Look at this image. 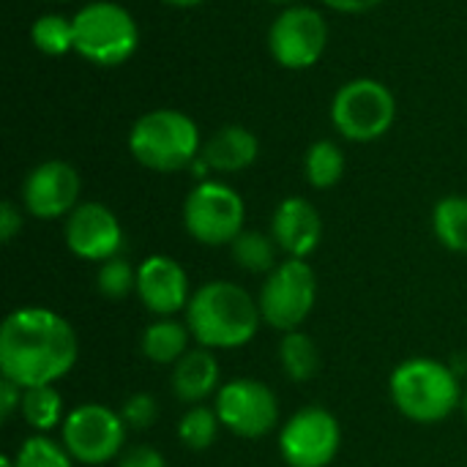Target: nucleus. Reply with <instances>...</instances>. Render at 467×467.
I'll use <instances>...</instances> for the list:
<instances>
[{
    "instance_id": "obj_5",
    "label": "nucleus",
    "mask_w": 467,
    "mask_h": 467,
    "mask_svg": "<svg viewBox=\"0 0 467 467\" xmlns=\"http://www.w3.org/2000/svg\"><path fill=\"white\" fill-rule=\"evenodd\" d=\"M74 52L93 66H123L140 47V27L129 8L112 0H93L74 16Z\"/></svg>"
},
{
    "instance_id": "obj_17",
    "label": "nucleus",
    "mask_w": 467,
    "mask_h": 467,
    "mask_svg": "<svg viewBox=\"0 0 467 467\" xmlns=\"http://www.w3.org/2000/svg\"><path fill=\"white\" fill-rule=\"evenodd\" d=\"M260 156V140L246 126L230 123L211 134L200 150V161L211 172H241L249 170Z\"/></svg>"
},
{
    "instance_id": "obj_22",
    "label": "nucleus",
    "mask_w": 467,
    "mask_h": 467,
    "mask_svg": "<svg viewBox=\"0 0 467 467\" xmlns=\"http://www.w3.org/2000/svg\"><path fill=\"white\" fill-rule=\"evenodd\" d=\"M19 413L27 421V427L36 430L38 435H47L49 430L60 427L63 419H66V413H63V397H60V391L55 386L25 389Z\"/></svg>"
},
{
    "instance_id": "obj_29",
    "label": "nucleus",
    "mask_w": 467,
    "mask_h": 467,
    "mask_svg": "<svg viewBox=\"0 0 467 467\" xmlns=\"http://www.w3.org/2000/svg\"><path fill=\"white\" fill-rule=\"evenodd\" d=\"M120 413V419H123V424L129 427V430H137V432H142V430H148V427H153V421H156V416H159V405H156V400L150 397V394H131V397H126L123 400V408L118 410Z\"/></svg>"
},
{
    "instance_id": "obj_36",
    "label": "nucleus",
    "mask_w": 467,
    "mask_h": 467,
    "mask_svg": "<svg viewBox=\"0 0 467 467\" xmlns=\"http://www.w3.org/2000/svg\"><path fill=\"white\" fill-rule=\"evenodd\" d=\"M0 467H16L14 465V457H3V460H0Z\"/></svg>"
},
{
    "instance_id": "obj_28",
    "label": "nucleus",
    "mask_w": 467,
    "mask_h": 467,
    "mask_svg": "<svg viewBox=\"0 0 467 467\" xmlns=\"http://www.w3.org/2000/svg\"><path fill=\"white\" fill-rule=\"evenodd\" d=\"M96 287L104 298L123 301L129 293H137V268L123 257H112L99 265Z\"/></svg>"
},
{
    "instance_id": "obj_10",
    "label": "nucleus",
    "mask_w": 467,
    "mask_h": 467,
    "mask_svg": "<svg viewBox=\"0 0 467 467\" xmlns=\"http://www.w3.org/2000/svg\"><path fill=\"white\" fill-rule=\"evenodd\" d=\"M328 49V22L312 5H290L276 14L268 30V52L287 71H304L320 63Z\"/></svg>"
},
{
    "instance_id": "obj_38",
    "label": "nucleus",
    "mask_w": 467,
    "mask_h": 467,
    "mask_svg": "<svg viewBox=\"0 0 467 467\" xmlns=\"http://www.w3.org/2000/svg\"><path fill=\"white\" fill-rule=\"evenodd\" d=\"M55 3H66V0H55Z\"/></svg>"
},
{
    "instance_id": "obj_12",
    "label": "nucleus",
    "mask_w": 467,
    "mask_h": 467,
    "mask_svg": "<svg viewBox=\"0 0 467 467\" xmlns=\"http://www.w3.org/2000/svg\"><path fill=\"white\" fill-rule=\"evenodd\" d=\"M342 446V427L323 408L293 413L279 432V454L290 467H328Z\"/></svg>"
},
{
    "instance_id": "obj_37",
    "label": "nucleus",
    "mask_w": 467,
    "mask_h": 467,
    "mask_svg": "<svg viewBox=\"0 0 467 467\" xmlns=\"http://www.w3.org/2000/svg\"><path fill=\"white\" fill-rule=\"evenodd\" d=\"M462 410H465V419H467V394L462 397Z\"/></svg>"
},
{
    "instance_id": "obj_23",
    "label": "nucleus",
    "mask_w": 467,
    "mask_h": 467,
    "mask_svg": "<svg viewBox=\"0 0 467 467\" xmlns=\"http://www.w3.org/2000/svg\"><path fill=\"white\" fill-rule=\"evenodd\" d=\"M348 167L345 150L331 140H317L304 156V175L315 189H331L342 181Z\"/></svg>"
},
{
    "instance_id": "obj_13",
    "label": "nucleus",
    "mask_w": 467,
    "mask_h": 467,
    "mask_svg": "<svg viewBox=\"0 0 467 467\" xmlns=\"http://www.w3.org/2000/svg\"><path fill=\"white\" fill-rule=\"evenodd\" d=\"M79 172L60 159L36 164L22 183V205L36 219H66L79 205Z\"/></svg>"
},
{
    "instance_id": "obj_9",
    "label": "nucleus",
    "mask_w": 467,
    "mask_h": 467,
    "mask_svg": "<svg viewBox=\"0 0 467 467\" xmlns=\"http://www.w3.org/2000/svg\"><path fill=\"white\" fill-rule=\"evenodd\" d=\"M129 427L118 410L88 402L66 413L60 424V443L82 465H107L123 451Z\"/></svg>"
},
{
    "instance_id": "obj_35",
    "label": "nucleus",
    "mask_w": 467,
    "mask_h": 467,
    "mask_svg": "<svg viewBox=\"0 0 467 467\" xmlns=\"http://www.w3.org/2000/svg\"><path fill=\"white\" fill-rule=\"evenodd\" d=\"M268 3H274V5H282V8H290V5H298L301 0H268Z\"/></svg>"
},
{
    "instance_id": "obj_34",
    "label": "nucleus",
    "mask_w": 467,
    "mask_h": 467,
    "mask_svg": "<svg viewBox=\"0 0 467 467\" xmlns=\"http://www.w3.org/2000/svg\"><path fill=\"white\" fill-rule=\"evenodd\" d=\"M164 3L178 5V8H192V5H200V3H205V0H164Z\"/></svg>"
},
{
    "instance_id": "obj_8",
    "label": "nucleus",
    "mask_w": 467,
    "mask_h": 467,
    "mask_svg": "<svg viewBox=\"0 0 467 467\" xmlns=\"http://www.w3.org/2000/svg\"><path fill=\"white\" fill-rule=\"evenodd\" d=\"M244 197L219 181H200L183 202V227L205 246H230L244 233Z\"/></svg>"
},
{
    "instance_id": "obj_26",
    "label": "nucleus",
    "mask_w": 467,
    "mask_h": 467,
    "mask_svg": "<svg viewBox=\"0 0 467 467\" xmlns=\"http://www.w3.org/2000/svg\"><path fill=\"white\" fill-rule=\"evenodd\" d=\"M219 427H222V421H219L216 408L192 405L178 424V438L192 451H208L219 435Z\"/></svg>"
},
{
    "instance_id": "obj_27",
    "label": "nucleus",
    "mask_w": 467,
    "mask_h": 467,
    "mask_svg": "<svg viewBox=\"0 0 467 467\" xmlns=\"http://www.w3.org/2000/svg\"><path fill=\"white\" fill-rule=\"evenodd\" d=\"M16 467H74V457L66 451L63 443H55L47 435H33L27 438L16 454H14Z\"/></svg>"
},
{
    "instance_id": "obj_7",
    "label": "nucleus",
    "mask_w": 467,
    "mask_h": 467,
    "mask_svg": "<svg viewBox=\"0 0 467 467\" xmlns=\"http://www.w3.org/2000/svg\"><path fill=\"white\" fill-rule=\"evenodd\" d=\"M315 301H317L315 271L306 260H296V257L282 260L265 276L263 290L257 296L263 323H268L282 334L298 331L312 315Z\"/></svg>"
},
{
    "instance_id": "obj_15",
    "label": "nucleus",
    "mask_w": 467,
    "mask_h": 467,
    "mask_svg": "<svg viewBox=\"0 0 467 467\" xmlns=\"http://www.w3.org/2000/svg\"><path fill=\"white\" fill-rule=\"evenodd\" d=\"M137 296L142 306L156 317H172L186 312L192 301V287L183 265L167 254L145 257L137 265Z\"/></svg>"
},
{
    "instance_id": "obj_6",
    "label": "nucleus",
    "mask_w": 467,
    "mask_h": 467,
    "mask_svg": "<svg viewBox=\"0 0 467 467\" xmlns=\"http://www.w3.org/2000/svg\"><path fill=\"white\" fill-rule=\"evenodd\" d=\"M331 120L350 142H375L397 120V99L389 85L372 77L345 82L331 101Z\"/></svg>"
},
{
    "instance_id": "obj_14",
    "label": "nucleus",
    "mask_w": 467,
    "mask_h": 467,
    "mask_svg": "<svg viewBox=\"0 0 467 467\" xmlns=\"http://www.w3.org/2000/svg\"><path fill=\"white\" fill-rule=\"evenodd\" d=\"M63 238L74 257L99 265L120 257L123 249V227L118 216L101 202H79L66 216Z\"/></svg>"
},
{
    "instance_id": "obj_33",
    "label": "nucleus",
    "mask_w": 467,
    "mask_h": 467,
    "mask_svg": "<svg viewBox=\"0 0 467 467\" xmlns=\"http://www.w3.org/2000/svg\"><path fill=\"white\" fill-rule=\"evenodd\" d=\"M320 3L334 11H342V14H364V11L380 5L383 0H320Z\"/></svg>"
},
{
    "instance_id": "obj_11",
    "label": "nucleus",
    "mask_w": 467,
    "mask_h": 467,
    "mask_svg": "<svg viewBox=\"0 0 467 467\" xmlns=\"http://www.w3.org/2000/svg\"><path fill=\"white\" fill-rule=\"evenodd\" d=\"M216 413L227 432L254 441L268 435L279 424V400L276 394L254 380V378H235L227 380L216 394Z\"/></svg>"
},
{
    "instance_id": "obj_20",
    "label": "nucleus",
    "mask_w": 467,
    "mask_h": 467,
    "mask_svg": "<svg viewBox=\"0 0 467 467\" xmlns=\"http://www.w3.org/2000/svg\"><path fill=\"white\" fill-rule=\"evenodd\" d=\"M432 230L438 241L457 254H467V197L449 194L432 208Z\"/></svg>"
},
{
    "instance_id": "obj_30",
    "label": "nucleus",
    "mask_w": 467,
    "mask_h": 467,
    "mask_svg": "<svg viewBox=\"0 0 467 467\" xmlns=\"http://www.w3.org/2000/svg\"><path fill=\"white\" fill-rule=\"evenodd\" d=\"M22 394H25V389L19 383H14L11 378L0 380V419L3 421H8L22 408Z\"/></svg>"
},
{
    "instance_id": "obj_25",
    "label": "nucleus",
    "mask_w": 467,
    "mask_h": 467,
    "mask_svg": "<svg viewBox=\"0 0 467 467\" xmlns=\"http://www.w3.org/2000/svg\"><path fill=\"white\" fill-rule=\"evenodd\" d=\"M30 41L41 55L49 57L74 52V19L63 14H41L30 27Z\"/></svg>"
},
{
    "instance_id": "obj_32",
    "label": "nucleus",
    "mask_w": 467,
    "mask_h": 467,
    "mask_svg": "<svg viewBox=\"0 0 467 467\" xmlns=\"http://www.w3.org/2000/svg\"><path fill=\"white\" fill-rule=\"evenodd\" d=\"M19 233H22V211L11 200H5L0 205V238L3 244H11Z\"/></svg>"
},
{
    "instance_id": "obj_1",
    "label": "nucleus",
    "mask_w": 467,
    "mask_h": 467,
    "mask_svg": "<svg viewBox=\"0 0 467 467\" xmlns=\"http://www.w3.org/2000/svg\"><path fill=\"white\" fill-rule=\"evenodd\" d=\"M79 356V342L66 317L44 306L14 309L0 326V372L22 389L55 386Z\"/></svg>"
},
{
    "instance_id": "obj_18",
    "label": "nucleus",
    "mask_w": 467,
    "mask_h": 467,
    "mask_svg": "<svg viewBox=\"0 0 467 467\" xmlns=\"http://www.w3.org/2000/svg\"><path fill=\"white\" fill-rule=\"evenodd\" d=\"M219 380H222V367H219L216 356L208 348H197V350H189L172 367L170 386H172V394L192 408V405H202L205 400L216 397L222 389Z\"/></svg>"
},
{
    "instance_id": "obj_21",
    "label": "nucleus",
    "mask_w": 467,
    "mask_h": 467,
    "mask_svg": "<svg viewBox=\"0 0 467 467\" xmlns=\"http://www.w3.org/2000/svg\"><path fill=\"white\" fill-rule=\"evenodd\" d=\"M230 254H233V263L249 274H271L279 260V246L274 241V235H265V233H257V230H244L233 244H230Z\"/></svg>"
},
{
    "instance_id": "obj_2",
    "label": "nucleus",
    "mask_w": 467,
    "mask_h": 467,
    "mask_svg": "<svg viewBox=\"0 0 467 467\" xmlns=\"http://www.w3.org/2000/svg\"><path fill=\"white\" fill-rule=\"evenodd\" d=\"M263 323L257 298L235 282H208L192 293L186 326L192 339L208 350H235L249 345Z\"/></svg>"
},
{
    "instance_id": "obj_3",
    "label": "nucleus",
    "mask_w": 467,
    "mask_h": 467,
    "mask_svg": "<svg viewBox=\"0 0 467 467\" xmlns=\"http://www.w3.org/2000/svg\"><path fill=\"white\" fill-rule=\"evenodd\" d=\"M129 150L145 170L178 172L200 159V129L186 112L159 107L134 120Z\"/></svg>"
},
{
    "instance_id": "obj_4",
    "label": "nucleus",
    "mask_w": 467,
    "mask_h": 467,
    "mask_svg": "<svg viewBox=\"0 0 467 467\" xmlns=\"http://www.w3.org/2000/svg\"><path fill=\"white\" fill-rule=\"evenodd\" d=\"M391 402L416 424H438L460 405L457 372L435 358H408L389 380Z\"/></svg>"
},
{
    "instance_id": "obj_19",
    "label": "nucleus",
    "mask_w": 467,
    "mask_h": 467,
    "mask_svg": "<svg viewBox=\"0 0 467 467\" xmlns=\"http://www.w3.org/2000/svg\"><path fill=\"white\" fill-rule=\"evenodd\" d=\"M192 331L186 323H178L175 317H156L140 339L142 356L159 367H175L189 353Z\"/></svg>"
},
{
    "instance_id": "obj_24",
    "label": "nucleus",
    "mask_w": 467,
    "mask_h": 467,
    "mask_svg": "<svg viewBox=\"0 0 467 467\" xmlns=\"http://www.w3.org/2000/svg\"><path fill=\"white\" fill-rule=\"evenodd\" d=\"M279 364L290 380L306 383L320 369V350L304 331H290L279 342Z\"/></svg>"
},
{
    "instance_id": "obj_16",
    "label": "nucleus",
    "mask_w": 467,
    "mask_h": 467,
    "mask_svg": "<svg viewBox=\"0 0 467 467\" xmlns=\"http://www.w3.org/2000/svg\"><path fill=\"white\" fill-rule=\"evenodd\" d=\"M271 235L279 252L296 260H306L323 241V219L309 200L287 197L274 211Z\"/></svg>"
},
{
    "instance_id": "obj_31",
    "label": "nucleus",
    "mask_w": 467,
    "mask_h": 467,
    "mask_svg": "<svg viewBox=\"0 0 467 467\" xmlns=\"http://www.w3.org/2000/svg\"><path fill=\"white\" fill-rule=\"evenodd\" d=\"M118 467H167V462H164V457L156 449H150V446H134V449L123 451Z\"/></svg>"
}]
</instances>
